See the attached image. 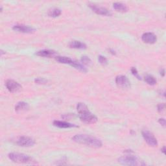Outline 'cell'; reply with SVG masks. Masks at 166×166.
Segmentation results:
<instances>
[{
  "mask_svg": "<svg viewBox=\"0 0 166 166\" xmlns=\"http://www.w3.org/2000/svg\"><path fill=\"white\" fill-rule=\"evenodd\" d=\"M79 118L86 124H95L97 122V118L92 114L88 107L84 103H79L77 105Z\"/></svg>",
  "mask_w": 166,
  "mask_h": 166,
  "instance_id": "1",
  "label": "cell"
},
{
  "mask_svg": "<svg viewBox=\"0 0 166 166\" xmlns=\"http://www.w3.org/2000/svg\"><path fill=\"white\" fill-rule=\"evenodd\" d=\"M72 140L77 143L93 148L98 149L103 146V143L99 139L87 134H76L72 138Z\"/></svg>",
  "mask_w": 166,
  "mask_h": 166,
  "instance_id": "2",
  "label": "cell"
},
{
  "mask_svg": "<svg viewBox=\"0 0 166 166\" xmlns=\"http://www.w3.org/2000/svg\"><path fill=\"white\" fill-rule=\"evenodd\" d=\"M9 159L13 162L18 164H37L36 161L33 160L31 156L29 155L19 153H10L8 155Z\"/></svg>",
  "mask_w": 166,
  "mask_h": 166,
  "instance_id": "3",
  "label": "cell"
},
{
  "mask_svg": "<svg viewBox=\"0 0 166 166\" xmlns=\"http://www.w3.org/2000/svg\"><path fill=\"white\" fill-rule=\"evenodd\" d=\"M118 161L119 164L125 165H145L146 163L141 160L138 157L135 156L128 155L119 157Z\"/></svg>",
  "mask_w": 166,
  "mask_h": 166,
  "instance_id": "4",
  "label": "cell"
},
{
  "mask_svg": "<svg viewBox=\"0 0 166 166\" xmlns=\"http://www.w3.org/2000/svg\"><path fill=\"white\" fill-rule=\"evenodd\" d=\"M88 7L92 10V11L96 13L99 15H102V16H112V12L109 10L107 9L105 7H101L99 5L93 4V3H89Z\"/></svg>",
  "mask_w": 166,
  "mask_h": 166,
  "instance_id": "5",
  "label": "cell"
},
{
  "mask_svg": "<svg viewBox=\"0 0 166 166\" xmlns=\"http://www.w3.org/2000/svg\"><path fill=\"white\" fill-rule=\"evenodd\" d=\"M141 134L143 139L145 140L149 146L156 147L158 146V141L152 132H150L147 130H144L142 131Z\"/></svg>",
  "mask_w": 166,
  "mask_h": 166,
  "instance_id": "6",
  "label": "cell"
},
{
  "mask_svg": "<svg viewBox=\"0 0 166 166\" xmlns=\"http://www.w3.org/2000/svg\"><path fill=\"white\" fill-rule=\"evenodd\" d=\"M16 144L18 146L29 147L33 146L35 144L34 139L28 136H20L16 141Z\"/></svg>",
  "mask_w": 166,
  "mask_h": 166,
  "instance_id": "7",
  "label": "cell"
},
{
  "mask_svg": "<svg viewBox=\"0 0 166 166\" xmlns=\"http://www.w3.org/2000/svg\"><path fill=\"white\" fill-rule=\"evenodd\" d=\"M115 83L119 88L127 89L131 87V82L125 75H118L115 78Z\"/></svg>",
  "mask_w": 166,
  "mask_h": 166,
  "instance_id": "8",
  "label": "cell"
},
{
  "mask_svg": "<svg viewBox=\"0 0 166 166\" xmlns=\"http://www.w3.org/2000/svg\"><path fill=\"white\" fill-rule=\"evenodd\" d=\"M5 86L7 89L11 93L18 92L21 89V86L18 82L12 80V79H8L6 81Z\"/></svg>",
  "mask_w": 166,
  "mask_h": 166,
  "instance_id": "9",
  "label": "cell"
},
{
  "mask_svg": "<svg viewBox=\"0 0 166 166\" xmlns=\"http://www.w3.org/2000/svg\"><path fill=\"white\" fill-rule=\"evenodd\" d=\"M12 29L14 31L21 33H33L36 31V29L33 27L23 24H17L14 25Z\"/></svg>",
  "mask_w": 166,
  "mask_h": 166,
  "instance_id": "10",
  "label": "cell"
},
{
  "mask_svg": "<svg viewBox=\"0 0 166 166\" xmlns=\"http://www.w3.org/2000/svg\"><path fill=\"white\" fill-rule=\"evenodd\" d=\"M141 40L146 44H153L156 42L157 37L153 33H145L141 36Z\"/></svg>",
  "mask_w": 166,
  "mask_h": 166,
  "instance_id": "11",
  "label": "cell"
},
{
  "mask_svg": "<svg viewBox=\"0 0 166 166\" xmlns=\"http://www.w3.org/2000/svg\"><path fill=\"white\" fill-rule=\"evenodd\" d=\"M53 125L55 127L61 128H69L78 127V126H77L75 124H72L66 121H58V120H55L53 121Z\"/></svg>",
  "mask_w": 166,
  "mask_h": 166,
  "instance_id": "12",
  "label": "cell"
},
{
  "mask_svg": "<svg viewBox=\"0 0 166 166\" xmlns=\"http://www.w3.org/2000/svg\"><path fill=\"white\" fill-rule=\"evenodd\" d=\"M36 55L42 56V57H47V58H51L56 55V52L53 51V50L50 49H43L40 50V51L37 52L35 53Z\"/></svg>",
  "mask_w": 166,
  "mask_h": 166,
  "instance_id": "13",
  "label": "cell"
},
{
  "mask_svg": "<svg viewBox=\"0 0 166 166\" xmlns=\"http://www.w3.org/2000/svg\"><path fill=\"white\" fill-rule=\"evenodd\" d=\"M29 105L27 103L24 101L18 102L15 106V111L17 113L24 112L29 110Z\"/></svg>",
  "mask_w": 166,
  "mask_h": 166,
  "instance_id": "14",
  "label": "cell"
},
{
  "mask_svg": "<svg viewBox=\"0 0 166 166\" xmlns=\"http://www.w3.org/2000/svg\"><path fill=\"white\" fill-rule=\"evenodd\" d=\"M114 9L120 12H126L128 11V7L123 3L121 2H115L113 3Z\"/></svg>",
  "mask_w": 166,
  "mask_h": 166,
  "instance_id": "15",
  "label": "cell"
},
{
  "mask_svg": "<svg viewBox=\"0 0 166 166\" xmlns=\"http://www.w3.org/2000/svg\"><path fill=\"white\" fill-rule=\"evenodd\" d=\"M69 46L71 48L74 49H84L86 48V45L83 42H81L78 40H73L71 41L70 44Z\"/></svg>",
  "mask_w": 166,
  "mask_h": 166,
  "instance_id": "16",
  "label": "cell"
},
{
  "mask_svg": "<svg viewBox=\"0 0 166 166\" xmlns=\"http://www.w3.org/2000/svg\"><path fill=\"white\" fill-rule=\"evenodd\" d=\"M56 61L57 62H59V63L69 64V65H70V66H71V64H73V62H74V61L72 60L71 58L68 57V56H56Z\"/></svg>",
  "mask_w": 166,
  "mask_h": 166,
  "instance_id": "17",
  "label": "cell"
},
{
  "mask_svg": "<svg viewBox=\"0 0 166 166\" xmlns=\"http://www.w3.org/2000/svg\"><path fill=\"white\" fill-rule=\"evenodd\" d=\"M62 13V11L59 8H53L52 9H50L48 12V16L50 17L53 18H56L59 16Z\"/></svg>",
  "mask_w": 166,
  "mask_h": 166,
  "instance_id": "18",
  "label": "cell"
},
{
  "mask_svg": "<svg viewBox=\"0 0 166 166\" xmlns=\"http://www.w3.org/2000/svg\"><path fill=\"white\" fill-rule=\"evenodd\" d=\"M71 66L72 67H74V68L79 70L80 71H82L83 72V73H86V72H87V69H86L83 64H80V63H79L76 61H74V62H73V64H71Z\"/></svg>",
  "mask_w": 166,
  "mask_h": 166,
  "instance_id": "19",
  "label": "cell"
},
{
  "mask_svg": "<svg viewBox=\"0 0 166 166\" xmlns=\"http://www.w3.org/2000/svg\"><path fill=\"white\" fill-rule=\"evenodd\" d=\"M145 81L150 86H154L156 84V79L153 75H147L145 77Z\"/></svg>",
  "mask_w": 166,
  "mask_h": 166,
  "instance_id": "20",
  "label": "cell"
},
{
  "mask_svg": "<svg viewBox=\"0 0 166 166\" xmlns=\"http://www.w3.org/2000/svg\"><path fill=\"white\" fill-rule=\"evenodd\" d=\"M81 61L83 64H84L85 65H88V66H90V65L92 64V60L90 59L88 56H86V55H84L81 57Z\"/></svg>",
  "mask_w": 166,
  "mask_h": 166,
  "instance_id": "21",
  "label": "cell"
},
{
  "mask_svg": "<svg viewBox=\"0 0 166 166\" xmlns=\"http://www.w3.org/2000/svg\"><path fill=\"white\" fill-rule=\"evenodd\" d=\"M98 61L101 64L103 65V66H105V65L108 64L107 59L105 56H102V55H99L98 56Z\"/></svg>",
  "mask_w": 166,
  "mask_h": 166,
  "instance_id": "22",
  "label": "cell"
},
{
  "mask_svg": "<svg viewBox=\"0 0 166 166\" xmlns=\"http://www.w3.org/2000/svg\"><path fill=\"white\" fill-rule=\"evenodd\" d=\"M131 70V72H132V74L134 76H135V77H136L137 79H139V80H141V77L139 75L138 70H137V69L135 67H132Z\"/></svg>",
  "mask_w": 166,
  "mask_h": 166,
  "instance_id": "23",
  "label": "cell"
},
{
  "mask_svg": "<svg viewBox=\"0 0 166 166\" xmlns=\"http://www.w3.org/2000/svg\"><path fill=\"white\" fill-rule=\"evenodd\" d=\"M165 105L164 103H160L157 106L158 112L160 113H162L165 110Z\"/></svg>",
  "mask_w": 166,
  "mask_h": 166,
  "instance_id": "24",
  "label": "cell"
},
{
  "mask_svg": "<svg viewBox=\"0 0 166 166\" xmlns=\"http://www.w3.org/2000/svg\"><path fill=\"white\" fill-rule=\"evenodd\" d=\"M74 117H75L74 114H64L62 115V118L65 119H70L71 118H74Z\"/></svg>",
  "mask_w": 166,
  "mask_h": 166,
  "instance_id": "25",
  "label": "cell"
},
{
  "mask_svg": "<svg viewBox=\"0 0 166 166\" xmlns=\"http://www.w3.org/2000/svg\"><path fill=\"white\" fill-rule=\"evenodd\" d=\"M34 81L37 84H46L47 83V81L46 80V79L43 78H40V77L35 79Z\"/></svg>",
  "mask_w": 166,
  "mask_h": 166,
  "instance_id": "26",
  "label": "cell"
},
{
  "mask_svg": "<svg viewBox=\"0 0 166 166\" xmlns=\"http://www.w3.org/2000/svg\"><path fill=\"white\" fill-rule=\"evenodd\" d=\"M158 123L164 127H165V119L164 118H160L158 119Z\"/></svg>",
  "mask_w": 166,
  "mask_h": 166,
  "instance_id": "27",
  "label": "cell"
},
{
  "mask_svg": "<svg viewBox=\"0 0 166 166\" xmlns=\"http://www.w3.org/2000/svg\"><path fill=\"white\" fill-rule=\"evenodd\" d=\"M160 75L162 77H164V75H165V70L164 69L161 70V71H160Z\"/></svg>",
  "mask_w": 166,
  "mask_h": 166,
  "instance_id": "28",
  "label": "cell"
},
{
  "mask_svg": "<svg viewBox=\"0 0 166 166\" xmlns=\"http://www.w3.org/2000/svg\"><path fill=\"white\" fill-rule=\"evenodd\" d=\"M161 152L164 154V155H165V147L164 146L162 149H161Z\"/></svg>",
  "mask_w": 166,
  "mask_h": 166,
  "instance_id": "29",
  "label": "cell"
},
{
  "mask_svg": "<svg viewBox=\"0 0 166 166\" xmlns=\"http://www.w3.org/2000/svg\"><path fill=\"white\" fill-rule=\"evenodd\" d=\"M109 51H110V53H112L113 55H115V52L114 51V50H112V49H109Z\"/></svg>",
  "mask_w": 166,
  "mask_h": 166,
  "instance_id": "30",
  "label": "cell"
},
{
  "mask_svg": "<svg viewBox=\"0 0 166 166\" xmlns=\"http://www.w3.org/2000/svg\"><path fill=\"white\" fill-rule=\"evenodd\" d=\"M3 52H3V50L2 49V50H1V55H3V53H5H5H3Z\"/></svg>",
  "mask_w": 166,
  "mask_h": 166,
  "instance_id": "31",
  "label": "cell"
}]
</instances>
